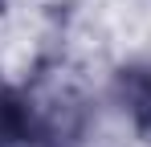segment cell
<instances>
[{
	"label": "cell",
	"instance_id": "6da1fadb",
	"mask_svg": "<svg viewBox=\"0 0 151 147\" xmlns=\"http://www.w3.org/2000/svg\"><path fill=\"white\" fill-rule=\"evenodd\" d=\"M119 90H123L127 110L139 119V127H151V70H127Z\"/></svg>",
	"mask_w": 151,
	"mask_h": 147
}]
</instances>
